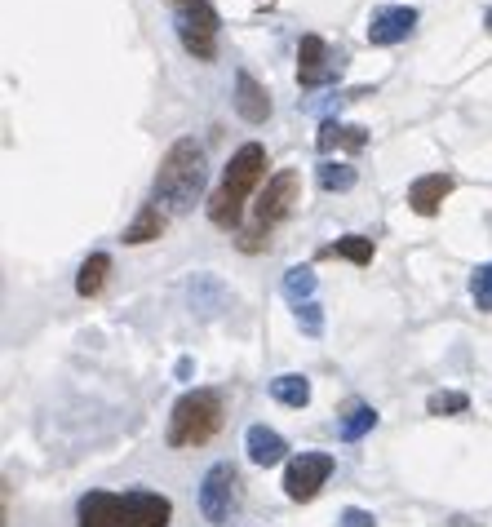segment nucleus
Here are the masks:
<instances>
[{
  "mask_svg": "<svg viewBox=\"0 0 492 527\" xmlns=\"http://www.w3.org/2000/svg\"><path fill=\"white\" fill-rule=\"evenodd\" d=\"M164 231H169V213L151 200V204H142V209H138V217L125 226V235H120V240H125V244H151V240H160Z\"/></svg>",
  "mask_w": 492,
  "mask_h": 527,
  "instance_id": "obj_16",
  "label": "nucleus"
},
{
  "mask_svg": "<svg viewBox=\"0 0 492 527\" xmlns=\"http://www.w3.org/2000/svg\"><path fill=\"white\" fill-rule=\"evenodd\" d=\"M107 275H111V257H107V253H89L85 262H80L76 293H80V297H98L102 284H107Z\"/></svg>",
  "mask_w": 492,
  "mask_h": 527,
  "instance_id": "obj_18",
  "label": "nucleus"
},
{
  "mask_svg": "<svg viewBox=\"0 0 492 527\" xmlns=\"http://www.w3.org/2000/svg\"><path fill=\"white\" fill-rule=\"evenodd\" d=\"M470 297H475L479 310H488L492 315V262L475 266V275H470Z\"/></svg>",
  "mask_w": 492,
  "mask_h": 527,
  "instance_id": "obj_24",
  "label": "nucleus"
},
{
  "mask_svg": "<svg viewBox=\"0 0 492 527\" xmlns=\"http://www.w3.org/2000/svg\"><path fill=\"white\" fill-rule=\"evenodd\" d=\"M173 501L164 492H85L76 527H169Z\"/></svg>",
  "mask_w": 492,
  "mask_h": 527,
  "instance_id": "obj_1",
  "label": "nucleus"
},
{
  "mask_svg": "<svg viewBox=\"0 0 492 527\" xmlns=\"http://www.w3.org/2000/svg\"><path fill=\"white\" fill-rule=\"evenodd\" d=\"M284 293L293 297V306L311 302V297H315V271H311V266H289V271H284Z\"/></svg>",
  "mask_w": 492,
  "mask_h": 527,
  "instance_id": "obj_22",
  "label": "nucleus"
},
{
  "mask_svg": "<svg viewBox=\"0 0 492 527\" xmlns=\"http://www.w3.org/2000/svg\"><path fill=\"white\" fill-rule=\"evenodd\" d=\"M337 527H377V519L368 510H360V505H346L342 519H337Z\"/></svg>",
  "mask_w": 492,
  "mask_h": 527,
  "instance_id": "obj_25",
  "label": "nucleus"
},
{
  "mask_svg": "<svg viewBox=\"0 0 492 527\" xmlns=\"http://www.w3.org/2000/svg\"><path fill=\"white\" fill-rule=\"evenodd\" d=\"M262 178H266V147L262 142H244V147L231 155L227 169H222L218 191L204 204V209H209V222L222 226V231H235L244 217V204H249V195L262 186Z\"/></svg>",
  "mask_w": 492,
  "mask_h": 527,
  "instance_id": "obj_3",
  "label": "nucleus"
},
{
  "mask_svg": "<svg viewBox=\"0 0 492 527\" xmlns=\"http://www.w3.org/2000/svg\"><path fill=\"white\" fill-rule=\"evenodd\" d=\"M204 182H209V169H204V147L196 138H178L169 151H164L160 169H156V204L164 213H191L196 200H204Z\"/></svg>",
  "mask_w": 492,
  "mask_h": 527,
  "instance_id": "obj_2",
  "label": "nucleus"
},
{
  "mask_svg": "<svg viewBox=\"0 0 492 527\" xmlns=\"http://www.w3.org/2000/svg\"><path fill=\"white\" fill-rule=\"evenodd\" d=\"M373 426H377V408L364 399H351L342 412H337V439L342 443H360Z\"/></svg>",
  "mask_w": 492,
  "mask_h": 527,
  "instance_id": "obj_15",
  "label": "nucleus"
},
{
  "mask_svg": "<svg viewBox=\"0 0 492 527\" xmlns=\"http://www.w3.org/2000/svg\"><path fill=\"white\" fill-rule=\"evenodd\" d=\"M448 195H453V178H448V173H426V178H417L408 186V209L422 217H435L444 209Z\"/></svg>",
  "mask_w": 492,
  "mask_h": 527,
  "instance_id": "obj_11",
  "label": "nucleus"
},
{
  "mask_svg": "<svg viewBox=\"0 0 492 527\" xmlns=\"http://www.w3.org/2000/svg\"><path fill=\"white\" fill-rule=\"evenodd\" d=\"M173 5V27H178V40L196 62H213L218 58V31L222 18L209 0H169Z\"/></svg>",
  "mask_w": 492,
  "mask_h": 527,
  "instance_id": "obj_6",
  "label": "nucleus"
},
{
  "mask_svg": "<svg viewBox=\"0 0 492 527\" xmlns=\"http://www.w3.org/2000/svg\"><path fill=\"white\" fill-rule=\"evenodd\" d=\"M222 421H227V403H222L218 390H209V386L187 390V395L173 403L164 439H169V448H200V443H209L222 430Z\"/></svg>",
  "mask_w": 492,
  "mask_h": 527,
  "instance_id": "obj_4",
  "label": "nucleus"
},
{
  "mask_svg": "<svg viewBox=\"0 0 492 527\" xmlns=\"http://www.w3.org/2000/svg\"><path fill=\"white\" fill-rule=\"evenodd\" d=\"M484 27H488V36H492V5H488V14H484Z\"/></svg>",
  "mask_w": 492,
  "mask_h": 527,
  "instance_id": "obj_26",
  "label": "nucleus"
},
{
  "mask_svg": "<svg viewBox=\"0 0 492 527\" xmlns=\"http://www.w3.org/2000/svg\"><path fill=\"white\" fill-rule=\"evenodd\" d=\"M297 200H302V173L297 169H280L271 182H266V191L258 195V204H253V222L240 231V248L244 253H262L266 244H271V231L284 222V217H293Z\"/></svg>",
  "mask_w": 492,
  "mask_h": 527,
  "instance_id": "obj_5",
  "label": "nucleus"
},
{
  "mask_svg": "<svg viewBox=\"0 0 492 527\" xmlns=\"http://www.w3.org/2000/svg\"><path fill=\"white\" fill-rule=\"evenodd\" d=\"M244 448H249V461L262 465V470H271V465H280L284 457H289V439H284L280 430H271V426H249Z\"/></svg>",
  "mask_w": 492,
  "mask_h": 527,
  "instance_id": "obj_13",
  "label": "nucleus"
},
{
  "mask_svg": "<svg viewBox=\"0 0 492 527\" xmlns=\"http://www.w3.org/2000/svg\"><path fill=\"white\" fill-rule=\"evenodd\" d=\"M328 474H333V457L328 452H297L289 470H284V496L289 501H315L328 483Z\"/></svg>",
  "mask_w": 492,
  "mask_h": 527,
  "instance_id": "obj_9",
  "label": "nucleus"
},
{
  "mask_svg": "<svg viewBox=\"0 0 492 527\" xmlns=\"http://www.w3.org/2000/svg\"><path fill=\"white\" fill-rule=\"evenodd\" d=\"M346 71V58L328 49L324 36H302L297 40V85L302 89H333Z\"/></svg>",
  "mask_w": 492,
  "mask_h": 527,
  "instance_id": "obj_8",
  "label": "nucleus"
},
{
  "mask_svg": "<svg viewBox=\"0 0 492 527\" xmlns=\"http://www.w3.org/2000/svg\"><path fill=\"white\" fill-rule=\"evenodd\" d=\"M293 319H297V328H302L306 337H320L324 333V306L315 302V297H311V302H297L293 306Z\"/></svg>",
  "mask_w": 492,
  "mask_h": 527,
  "instance_id": "obj_23",
  "label": "nucleus"
},
{
  "mask_svg": "<svg viewBox=\"0 0 492 527\" xmlns=\"http://www.w3.org/2000/svg\"><path fill=\"white\" fill-rule=\"evenodd\" d=\"M373 253H377V248H373L368 235H342V240L320 248V257H346V262H355V266H368V262H373Z\"/></svg>",
  "mask_w": 492,
  "mask_h": 527,
  "instance_id": "obj_19",
  "label": "nucleus"
},
{
  "mask_svg": "<svg viewBox=\"0 0 492 527\" xmlns=\"http://www.w3.org/2000/svg\"><path fill=\"white\" fill-rule=\"evenodd\" d=\"M271 399L284 403V408H306V403H311V381H306L302 372H280V377L271 381Z\"/></svg>",
  "mask_w": 492,
  "mask_h": 527,
  "instance_id": "obj_17",
  "label": "nucleus"
},
{
  "mask_svg": "<svg viewBox=\"0 0 492 527\" xmlns=\"http://www.w3.org/2000/svg\"><path fill=\"white\" fill-rule=\"evenodd\" d=\"M315 147L320 155H333V151H364L368 147V129L364 124H346V120H324L320 133H315Z\"/></svg>",
  "mask_w": 492,
  "mask_h": 527,
  "instance_id": "obj_12",
  "label": "nucleus"
},
{
  "mask_svg": "<svg viewBox=\"0 0 492 527\" xmlns=\"http://www.w3.org/2000/svg\"><path fill=\"white\" fill-rule=\"evenodd\" d=\"M417 23H422V14H417L413 5H382V9H373V18H368V45H373V49L404 45V40L417 31Z\"/></svg>",
  "mask_w": 492,
  "mask_h": 527,
  "instance_id": "obj_10",
  "label": "nucleus"
},
{
  "mask_svg": "<svg viewBox=\"0 0 492 527\" xmlns=\"http://www.w3.org/2000/svg\"><path fill=\"white\" fill-rule=\"evenodd\" d=\"M235 111H240V120H249V124H262L271 116V93H266L249 71H235Z\"/></svg>",
  "mask_w": 492,
  "mask_h": 527,
  "instance_id": "obj_14",
  "label": "nucleus"
},
{
  "mask_svg": "<svg viewBox=\"0 0 492 527\" xmlns=\"http://www.w3.org/2000/svg\"><path fill=\"white\" fill-rule=\"evenodd\" d=\"M355 182H360L355 164H342V160H324L320 164V186L324 191H351Z\"/></svg>",
  "mask_w": 492,
  "mask_h": 527,
  "instance_id": "obj_20",
  "label": "nucleus"
},
{
  "mask_svg": "<svg viewBox=\"0 0 492 527\" xmlns=\"http://www.w3.org/2000/svg\"><path fill=\"white\" fill-rule=\"evenodd\" d=\"M470 408V395L466 390H435V395L426 399V412L430 417H457V412Z\"/></svg>",
  "mask_w": 492,
  "mask_h": 527,
  "instance_id": "obj_21",
  "label": "nucleus"
},
{
  "mask_svg": "<svg viewBox=\"0 0 492 527\" xmlns=\"http://www.w3.org/2000/svg\"><path fill=\"white\" fill-rule=\"evenodd\" d=\"M244 505V483H240V470L231 461H218L204 470L200 479V514L209 519L213 527L231 523Z\"/></svg>",
  "mask_w": 492,
  "mask_h": 527,
  "instance_id": "obj_7",
  "label": "nucleus"
}]
</instances>
